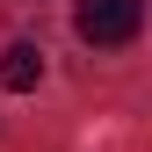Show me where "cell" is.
<instances>
[{"instance_id":"2","label":"cell","mask_w":152,"mask_h":152,"mask_svg":"<svg viewBox=\"0 0 152 152\" xmlns=\"http://www.w3.org/2000/svg\"><path fill=\"white\" fill-rule=\"evenodd\" d=\"M36 80H44V51H36V44H7V51H0V87H7V94H29Z\"/></svg>"},{"instance_id":"1","label":"cell","mask_w":152,"mask_h":152,"mask_svg":"<svg viewBox=\"0 0 152 152\" xmlns=\"http://www.w3.org/2000/svg\"><path fill=\"white\" fill-rule=\"evenodd\" d=\"M72 29H80V44L116 51V44H130L145 29V0H80L72 7Z\"/></svg>"}]
</instances>
